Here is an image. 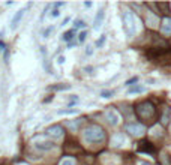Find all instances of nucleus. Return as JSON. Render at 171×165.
I'll use <instances>...</instances> for the list:
<instances>
[{
	"label": "nucleus",
	"instance_id": "f257e3e1",
	"mask_svg": "<svg viewBox=\"0 0 171 165\" xmlns=\"http://www.w3.org/2000/svg\"><path fill=\"white\" fill-rule=\"evenodd\" d=\"M147 59L150 62L155 63H171V47H152L150 50H147Z\"/></svg>",
	"mask_w": 171,
	"mask_h": 165
},
{
	"label": "nucleus",
	"instance_id": "f03ea898",
	"mask_svg": "<svg viewBox=\"0 0 171 165\" xmlns=\"http://www.w3.org/2000/svg\"><path fill=\"white\" fill-rule=\"evenodd\" d=\"M83 138L89 144H101L105 141V131L99 125H90L83 131Z\"/></svg>",
	"mask_w": 171,
	"mask_h": 165
},
{
	"label": "nucleus",
	"instance_id": "7ed1b4c3",
	"mask_svg": "<svg viewBox=\"0 0 171 165\" xmlns=\"http://www.w3.org/2000/svg\"><path fill=\"white\" fill-rule=\"evenodd\" d=\"M135 113L137 116L144 120V122H152L155 116H156V107L150 102V101H144V102H140L135 107Z\"/></svg>",
	"mask_w": 171,
	"mask_h": 165
},
{
	"label": "nucleus",
	"instance_id": "20e7f679",
	"mask_svg": "<svg viewBox=\"0 0 171 165\" xmlns=\"http://www.w3.org/2000/svg\"><path fill=\"white\" fill-rule=\"evenodd\" d=\"M122 20H123V29L126 35L132 38L137 33V20H135V15L132 11H125L122 15Z\"/></svg>",
	"mask_w": 171,
	"mask_h": 165
},
{
	"label": "nucleus",
	"instance_id": "39448f33",
	"mask_svg": "<svg viewBox=\"0 0 171 165\" xmlns=\"http://www.w3.org/2000/svg\"><path fill=\"white\" fill-rule=\"evenodd\" d=\"M45 132H47L50 137L56 138V140H59V138L63 137V128L60 126V125H51V126H48L47 129H45Z\"/></svg>",
	"mask_w": 171,
	"mask_h": 165
},
{
	"label": "nucleus",
	"instance_id": "423d86ee",
	"mask_svg": "<svg viewBox=\"0 0 171 165\" xmlns=\"http://www.w3.org/2000/svg\"><path fill=\"white\" fill-rule=\"evenodd\" d=\"M33 144H35V149L42 150V152H48L56 147V144L53 141H47V140H38V141H35Z\"/></svg>",
	"mask_w": 171,
	"mask_h": 165
},
{
	"label": "nucleus",
	"instance_id": "0eeeda50",
	"mask_svg": "<svg viewBox=\"0 0 171 165\" xmlns=\"http://www.w3.org/2000/svg\"><path fill=\"white\" fill-rule=\"evenodd\" d=\"M126 131L129 132L131 135H135V137H138V135H141L144 132V126L140 123H129L128 126H126Z\"/></svg>",
	"mask_w": 171,
	"mask_h": 165
},
{
	"label": "nucleus",
	"instance_id": "6e6552de",
	"mask_svg": "<svg viewBox=\"0 0 171 165\" xmlns=\"http://www.w3.org/2000/svg\"><path fill=\"white\" fill-rule=\"evenodd\" d=\"M104 17H105V12H104V9L101 8V9L98 11V14H96L95 20H93V30H99V29H101V24H102V21H104Z\"/></svg>",
	"mask_w": 171,
	"mask_h": 165
},
{
	"label": "nucleus",
	"instance_id": "1a4fd4ad",
	"mask_svg": "<svg viewBox=\"0 0 171 165\" xmlns=\"http://www.w3.org/2000/svg\"><path fill=\"white\" fill-rule=\"evenodd\" d=\"M24 12H26V11H24V9H21V11H18V12L12 17V21H11V29H12V30H15V29L18 27L20 21L23 20V17H24Z\"/></svg>",
	"mask_w": 171,
	"mask_h": 165
},
{
	"label": "nucleus",
	"instance_id": "9d476101",
	"mask_svg": "<svg viewBox=\"0 0 171 165\" xmlns=\"http://www.w3.org/2000/svg\"><path fill=\"white\" fill-rule=\"evenodd\" d=\"M138 150L144 152V153H153V152H155V147H153V144H150L149 141H141L140 146H138Z\"/></svg>",
	"mask_w": 171,
	"mask_h": 165
},
{
	"label": "nucleus",
	"instance_id": "9b49d317",
	"mask_svg": "<svg viewBox=\"0 0 171 165\" xmlns=\"http://www.w3.org/2000/svg\"><path fill=\"white\" fill-rule=\"evenodd\" d=\"M105 117H107V120L110 122V125H117L119 123V114H117L116 111L110 110L105 113Z\"/></svg>",
	"mask_w": 171,
	"mask_h": 165
},
{
	"label": "nucleus",
	"instance_id": "f8f14e48",
	"mask_svg": "<svg viewBox=\"0 0 171 165\" xmlns=\"http://www.w3.org/2000/svg\"><path fill=\"white\" fill-rule=\"evenodd\" d=\"M161 30H162V33L164 35L170 36L171 35V18H165V20L162 21V27H161Z\"/></svg>",
	"mask_w": 171,
	"mask_h": 165
},
{
	"label": "nucleus",
	"instance_id": "ddd939ff",
	"mask_svg": "<svg viewBox=\"0 0 171 165\" xmlns=\"http://www.w3.org/2000/svg\"><path fill=\"white\" fill-rule=\"evenodd\" d=\"M143 92H146V87H144V86H134V87H131V89L128 90L129 95H134V93H143Z\"/></svg>",
	"mask_w": 171,
	"mask_h": 165
},
{
	"label": "nucleus",
	"instance_id": "4468645a",
	"mask_svg": "<svg viewBox=\"0 0 171 165\" xmlns=\"http://www.w3.org/2000/svg\"><path fill=\"white\" fill-rule=\"evenodd\" d=\"M71 86L69 84H56V86H51V87H48L50 90H56V92H59V90H68Z\"/></svg>",
	"mask_w": 171,
	"mask_h": 165
},
{
	"label": "nucleus",
	"instance_id": "2eb2a0df",
	"mask_svg": "<svg viewBox=\"0 0 171 165\" xmlns=\"http://www.w3.org/2000/svg\"><path fill=\"white\" fill-rule=\"evenodd\" d=\"M72 38H74V30H68V32H65L63 36H62V39L63 41H66V42L72 41Z\"/></svg>",
	"mask_w": 171,
	"mask_h": 165
},
{
	"label": "nucleus",
	"instance_id": "dca6fc26",
	"mask_svg": "<svg viewBox=\"0 0 171 165\" xmlns=\"http://www.w3.org/2000/svg\"><path fill=\"white\" fill-rule=\"evenodd\" d=\"M113 95H114V90H102V92H101V96H102L104 99H110Z\"/></svg>",
	"mask_w": 171,
	"mask_h": 165
},
{
	"label": "nucleus",
	"instance_id": "f3484780",
	"mask_svg": "<svg viewBox=\"0 0 171 165\" xmlns=\"http://www.w3.org/2000/svg\"><path fill=\"white\" fill-rule=\"evenodd\" d=\"M105 41H107V36H105V35H102V36H101V38H99V39L96 41V47H98V48H101V47L104 45V42H105Z\"/></svg>",
	"mask_w": 171,
	"mask_h": 165
},
{
	"label": "nucleus",
	"instance_id": "a211bd4d",
	"mask_svg": "<svg viewBox=\"0 0 171 165\" xmlns=\"http://www.w3.org/2000/svg\"><path fill=\"white\" fill-rule=\"evenodd\" d=\"M78 113H80L78 110H71V108H69V110H60L59 111V114H78Z\"/></svg>",
	"mask_w": 171,
	"mask_h": 165
},
{
	"label": "nucleus",
	"instance_id": "6ab92c4d",
	"mask_svg": "<svg viewBox=\"0 0 171 165\" xmlns=\"http://www.w3.org/2000/svg\"><path fill=\"white\" fill-rule=\"evenodd\" d=\"M86 38H87V32H86V30H84V32H81V33L78 35V41L81 42V44H83L84 41H86Z\"/></svg>",
	"mask_w": 171,
	"mask_h": 165
},
{
	"label": "nucleus",
	"instance_id": "aec40b11",
	"mask_svg": "<svg viewBox=\"0 0 171 165\" xmlns=\"http://www.w3.org/2000/svg\"><path fill=\"white\" fill-rule=\"evenodd\" d=\"M74 26H75L77 29H80V27H84L86 24H84V21H83V20H75V23H74Z\"/></svg>",
	"mask_w": 171,
	"mask_h": 165
},
{
	"label": "nucleus",
	"instance_id": "412c9836",
	"mask_svg": "<svg viewBox=\"0 0 171 165\" xmlns=\"http://www.w3.org/2000/svg\"><path fill=\"white\" fill-rule=\"evenodd\" d=\"M60 165H74V159H71V158L65 159V161H62V164Z\"/></svg>",
	"mask_w": 171,
	"mask_h": 165
},
{
	"label": "nucleus",
	"instance_id": "4be33fe9",
	"mask_svg": "<svg viewBox=\"0 0 171 165\" xmlns=\"http://www.w3.org/2000/svg\"><path fill=\"white\" fill-rule=\"evenodd\" d=\"M137 81H138V77H134V78H131V80L126 81V86H132L134 82H137Z\"/></svg>",
	"mask_w": 171,
	"mask_h": 165
},
{
	"label": "nucleus",
	"instance_id": "5701e85b",
	"mask_svg": "<svg viewBox=\"0 0 171 165\" xmlns=\"http://www.w3.org/2000/svg\"><path fill=\"white\" fill-rule=\"evenodd\" d=\"M81 123V120H78V122H77V123H72V122H68V126L69 128H72V129H75L77 126H78V125Z\"/></svg>",
	"mask_w": 171,
	"mask_h": 165
},
{
	"label": "nucleus",
	"instance_id": "b1692460",
	"mask_svg": "<svg viewBox=\"0 0 171 165\" xmlns=\"http://www.w3.org/2000/svg\"><path fill=\"white\" fill-rule=\"evenodd\" d=\"M59 15H60L59 9H57V8H54V9H53V12H51V17H53V18H56V17H59Z\"/></svg>",
	"mask_w": 171,
	"mask_h": 165
},
{
	"label": "nucleus",
	"instance_id": "393cba45",
	"mask_svg": "<svg viewBox=\"0 0 171 165\" xmlns=\"http://www.w3.org/2000/svg\"><path fill=\"white\" fill-rule=\"evenodd\" d=\"M51 32H53V27H48L47 30H44V33H42L44 35V38H48V35L51 33Z\"/></svg>",
	"mask_w": 171,
	"mask_h": 165
},
{
	"label": "nucleus",
	"instance_id": "a878e982",
	"mask_svg": "<svg viewBox=\"0 0 171 165\" xmlns=\"http://www.w3.org/2000/svg\"><path fill=\"white\" fill-rule=\"evenodd\" d=\"M65 60H66V59H65V56H60V57L57 59V63H59V65H63V63H65Z\"/></svg>",
	"mask_w": 171,
	"mask_h": 165
},
{
	"label": "nucleus",
	"instance_id": "bb28decb",
	"mask_svg": "<svg viewBox=\"0 0 171 165\" xmlns=\"http://www.w3.org/2000/svg\"><path fill=\"white\" fill-rule=\"evenodd\" d=\"M2 50H3V51L6 50V44H5V42H3L2 39H0V51H2Z\"/></svg>",
	"mask_w": 171,
	"mask_h": 165
},
{
	"label": "nucleus",
	"instance_id": "cd10ccee",
	"mask_svg": "<svg viewBox=\"0 0 171 165\" xmlns=\"http://www.w3.org/2000/svg\"><path fill=\"white\" fill-rule=\"evenodd\" d=\"M8 59H9V50H5V62H8Z\"/></svg>",
	"mask_w": 171,
	"mask_h": 165
},
{
	"label": "nucleus",
	"instance_id": "c85d7f7f",
	"mask_svg": "<svg viewBox=\"0 0 171 165\" xmlns=\"http://www.w3.org/2000/svg\"><path fill=\"white\" fill-rule=\"evenodd\" d=\"M86 53H87V54H92V53H93V50H92V47H87V50H86Z\"/></svg>",
	"mask_w": 171,
	"mask_h": 165
},
{
	"label": "nucleus",
	"instance_id": "c756f323",
	"mask_svg": "<svg viewBox=\"0 0 171 165\" xmlns=\"http://www.w3.org/2000/svg\"><path fill=\"white\" fill-rule=\"evenodd\" d=\"M68 21H69V17H66V18H65V20H63L62 26H66V24H68Z\"/></svg>",
	"mask_w": 171,
	"mask_h": 165
},
{
	"label": "nucleus",
	"instance_id": "7c9ffc66",
	"mask_svg": "<svg viewBox=\"0 0 171 165\" xmlns=\"http://www.w3.org/2000/svg\"><path fill=\"white\" fill-rule=\"evenodd\" d=\"M84 6H86V8H90V6H92V3H90V2H86V3H84Z\"/></svg>",
	"mask_w": 171,
	"mask_h": 165
},
{
	"label": "nucleus",
	"instance_id": "2f4dec72",
	"mask_svg": "<svg viewBox=\"0 0 171 165\" xmlns=\"http://www.w3.org/2000/svg\"><path fill=\"white\" fill-rule=\"evenodd\" d=\"M140 165H152V164H149V162H141Z\"/></svg>",
	"mask_w": 171,
	"mask_h": 165
}]
</instances>
